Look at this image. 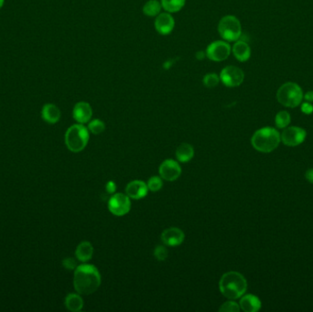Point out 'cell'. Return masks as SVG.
<instances>
[{"label": "cell", "instance_id": "obj_35", "mask_svg": "<svg viewBox=\"0 0 313 312\" xmlns=\"http://www.w3.org/2000/svg\"><path fill=\"white\" fill-rule=\"evenodd\" d=\"M205 57L206 53L204 51H198V52L196 53V59H197V60H199V61L203 60Z\"/></svg>", "mask_w": 313, "mask_h": 312}, {"label": "cell", "instance_id": "obj_18", "mask_svg": "<svg viewBox=\"0 0 313 312\" xmlns=\"http://www.w3.org/2000/svg\"><path fill=\"white\" fill-rule=\"evenodd\" d=\"M232 51L239 62H247L251 56V49L246 41H236Z\"/></svg>", "mask_w": 313, "mask_h": 312}, {"label": "cell", "instance_id": "obj_20", "mask_svg": "<svg viewBox=\"0 0 313 312\" xmlns=\"http://www.w3.org/2000/svg\"><path fill=\"white\" fill-rule=\"evenodd\" d=\"M194 157V149L190 144L182 143L176 150V158L182 163L190 161Z\"/></svg>", "mask_w": 313, "mask_h": 312}, {"label": "cell", "instance_id": "obj_13", "mask_svg": "<svg viewBox=\"0 0 313 312\" xmlns=\"http://www.w3.org/2000/svg\"><path fill=\"white\" fill-rule=\"evenodd\" d=\"M185 235L182 230L176 227H171L163 231L161 234V241L165 246H178L184 241Z\"/></svg>", "mask_w": 313, "mask_h": 312}, {"label": "cell", "instance_id": "obj_34", "mask_svg": "<svg viewBox=\"0 0 313 312\" xmlns=\"http://www.w3.org/2000/svg\"><path fill=\"white\" fill-rule=\"evenodd\" d=\"M303 98L307 101V102H313V91H309L307 92L305 95H303Z\"/></svg>", "mask_w": 313, "mask_h": 312}, {"label": "cell", "instance_id": "obj_5", "mask_svg": "<svg viewBox=\"0 0 313 312\" xmlns=\"http://www.w3.org/2000/svg\"><path fill=\"white\" fill-rule=\"evenodd\" d=\"M277 99L286 108H297L302 102V89L295 82H286L277 90Z\"/></svg>", "mask_w": 313, "mask_h": 312}, {"label": "cell", "instance_id": "obj_29", "mask_svg": "<svg viewBox=\"0 0 313 312\" xmlns=\"http://www.w3.org/2000/svg\"><path fill=\"white\" fill-rule=\"evenodd\" d=\"M169 256V251L164 246H158L154 250V256L159 261H165Z\"/></svg>", "mask_w": 313, "mask_h": 312}, {"label": "cell", "instance_id": "obj_28", "mask_svg": "<svg viewBox=\"0 0 313 312\" xmlns=\"http://www.w3.org/2000/svg\"><path fill=\"white\" fill-rule=\"evenodd\" d=\"M240 306L239 304H237L236 302L227 301L225 302L223 305H222L220 308H219V311L221 312H238L240 310Z\"/></svg>", "mask_w": 313, "mask_h": 312}, {"label": "cell", "instance_id": "obj_14", "mask_svg": "<svg viewBox=\"0 0 313 312\" xmlns=\"http://www.w3.org/2000/svg\"><path fill=\"white\" fill-rule=\"evenodd\" d=\"M149 192V188L147 183L142 180H132L126 188V193L130 199L140 200L145 198Z\"/></svg>", "mask_w": 313, "mask_h": 312}, {"label": "cell", "instance_id": "obj_12", "mask_svg": "<svg viewBox=\"0 0 313 312\" xmlns=\"http://www.w3.org/2000/svg\"><path fill=\"white\" fill-rule=\"evenodd\" d=\"M175 21L170 13H161L155 20V29L161 35H168L173 31Z\"/></svg>", "mask_w": 313, "mask_h": 312}, {"label": "cell", "instance_id": "obj_1", "mask_svg": "<svg viewBox=\"0 0 313 312\" xmlns=\"http://www.w3.org/2000/svg\"><path fill=\"white\" fill-rule=\"evenodd\" d=\"M101 284V275L92 265L83 264L74 270L73 286L81 295H90L96 291Z\"/></svg>", "mask_w": 313, "mask_h": 312}, {"label": "cell", "instance_id": "obj_7", "mask_svg": "<svg viewBox=\"0 0 313 312\" xmlns=\"http://www.w3.org/2000/svg\"><path fill=\"white\" fill-rule=\"evenodd\" d=\"M231 51V47L226 41H214L206 49V57L213 62H223L230 56Z\"/></svg>", "mask_w": 313, "mask_h": 312}, {"label": "cell", "instance_id": "obj_23", "mask_svg": "<svg viewBox=\"0 0 313 312\" xmlns=\"http://www.w3.org/2000/svg\"><path fill=\"white\" fill-rule=\"evenodd\" d=\"M161 6L169 13H176L184 7L186 0H161Z\"/></svg>", "mask_w": 313, "mask_h": 312}, {"label": "cell", "instance_id": "obj_19", "mask_svg": "<svg viewBox=\"0 0 313 312\" xmlns=\"http://www.w3.org/2000/svg\"><path fill=\"white\" fill-rule=\"evenodd\" d=\"M93 254V247L92 244L87 241L82 242L76 248L75 256L79 261L85 263L88 262L92 257Z\"/></svg>", "mask_w": 313, "mask_h": 312}, {"label": "cell", "instance_id": "obj_9", "mask_svg": "<svg viewBox=\"0 0 313 312\" xmlns=\"http://www.w3.org/2000/svg\"><path fill=\"white\" fill-rule=\"evenodd\" d=\"M131 208L130 198L124 193L114 194L108 201V209L116 216H123L129 214Z\"/></svg>", "mask_w": 313, "mask_h": 312}, {"label": "cell", "instance_id": "obj_4", "mask_svg": "<svg viewBox=\"0 0 313 312\" xmlns=\"http://www.w3.org/2000/svg\"><path fill=\"white\" fill-rule=\"evenodd\" d=\"M89 138L88 128L82 124H76L68 128L65 133V144L70 151L79 153L87 146Z\"/></svg>", "mask_w": 313, "mask_h": 312}, {"label": "cell", "instance_id": "obj_27", "mask_svg": "<svg viewBox=\"0 0 313 312\" xmlns=\"http://www.w3.org/2000/svg\"><path fill=\"white\" fill-rule=\"evenodd\" d=\"M148 188L150 191H159V189L162 188L163 186V181H162V178L161 177H158V176H153L149 179L148 181Z\"/></svg>", "mask_w": 313, "mask_h": 312}, {"label": "cell", "instance_id": "obj_10", "mask_svg": "<svg viewBox=\"0 0 313 312\" xmlns=\"http://www.w3.org/2000/svg\"><path fill=\"white\" fill-rule=\"evenodd\" d=\"M307 137L306 131L298 127L287 128L283 131L280 138L284 145L287 147H297L302 144Z\"/></svg>", "mask_w": 313, "mask_h": 312}, {"label": "cell", "instance_id": "obj_26", "mask_svg": "<svg viewBox=\"0 0 313 312\" xmlns=\"http://www.w3.org/2000/svg\"><path fill=\"white\" fill-rule=\"evenodd\" d=\"M203 84L207 88H214L218 85L220 81V76H218L216 73L211 72L207 73L205 76L203 77Z\"/></svg>", "mask_w": 313, "mask_h": 312}, {"label": "cell", "instance_id": "obj_21", "mask_svg": "<svg viewBox=\"0 0 313 312\" xmlns=\"http://www.w3.org/2000/svg\"><path fill=\"white\" fill-rule=\"evenodd\" d=\"M64 303L67 308L72 312L80 311L83 307V300H82V297L74 293L67 295Z\"/></svg>", "mask_w": 313, "mask_h": 312}, {"label": "cell", "instance_id": "obj_16", "mask_svg": "<svg viewBox=\"0 0 313 312\" xmlns=\"http://www.w3.org/2000/svg\"><path fill=\"white\" fill-rule=\"evenodd\" d=\"M239 306L244 311L257 312L261 308V300L253 294H248L245 296L243 295L240 299Z\"/></svg>", "mask_w": 313, "mask_h": 312}, {"label": "cell", "instance_id": "obj_17", "mask_svg": "<svg viewBox=\"0 0 313 312\" xmlns=\"http://www.w3.org/2000/svg\"><path fill=\"white\" fill-rule=\"evenodd\" d=\"M41 118L49 124H56L61 118V111L53 103H46L41 110Z\"/></svg>", "mask_w": 313, "mask_h": 312}, {"label": "cell", "instance_id": "obj_36", "mask_svg": "<svg viewBox=\"0 0 313 312\" xmlns=\"http://www.w3.org/2000/svg\"><path fill=\"white\" fill-rule=\"evenodd\" d=\"M3 5H4V0H0V10L2 9Z\"/></svg>", "mask_w": 313, "mask_h": 312}, {"label": "cell", "instance_id": "obj_25", "mask_svg": "<svg viewBox=\"0 0 313 312\" xmlns=\"http://www.w3.org/2000/svg\"><path fill=\"white\" fill-rule=\"evenodd\" d=\"M105 129H106V125L100 119L92 120L88 125L89 132H91L93 135H99V134L103 133Z\"/></svg>", "mask_w": 313, "mask_h": 312}, {"label": "cell", "instance_id": "obj_2", "mask_svg": "<svg viewBox=\"0 0 313 312\" xmlns=\"http://www.w3.org/2000/svg\"><path fill=\"white\" fill-rule=\"evenodd\" d=\"M219 289L228 299H237L247 291V279L238 272H227L223 275L219 281Z\"/></svg>", "mask_w": 313, "mask_h": 312}, {"label": "cell", "instance_id": "obj_30", "mask_svg": "<svg viewBox=\"0 0 313 312\" xmlns=\"http://www.w3.org/2000/svg\"><path fill=\"white\" fill-rule=\"evenodd\" d=\"M62 266H64L67 270H75V268L77 267V264L72 257H67L62 261Z\"/></svg>", "mask_w": 313, "mask_h": 312}, {"label": "cell", "instance_id": "obj_15", "mask_svg": "<svg viewBox=\"0 0 313 312\" xmlns=\"http://www.w3.org/2000/svg\"><path fill=\"white\" fill-rule=\"evenodd\" d=\"M92 116L91 106L86 102H79L74 106L72 110V117L79 124L88 123Z\"/></svg>", "mask_w": 313, "mask_h": 312}, {"label": "cell", "instance_id": "obj_32", "mask_svg": "<svg viewBox=\"0 0 313 312\" xmlns=\"http://www.w3.org/2000/svg\"><path fill=\"white\" fill-rule=\"evenodd\" d=\"M106 189H107V191H108V193H109V194H114L116 192V190H117L116 182L113 181V180L108 181L107 185H106Z\"/></svg>", "mask_w": 313, "mask_h": 312}, {"label": "cell", "instance_id": "obj_11", "mask_svg": "<svg viewBox=\"0 0 313 312\" xmlns=\"http://www.w3.org/2000/svg\"><path fill=\"white\" fill-rule=\"evenodd\" d=\"M159 175L167 181H174L181 174L180 165L173 159H166L159 166Z\"/></svg>", "mask_w": 313, "mask_h": 312}, {"label": "cell", "instance_id": "obj_6", "mask_svg": "<svg viewBox=\"0 0 313 312\" xmlns=\"http://www.w3.org/2000/svg\"><path fill=\"white\" fill-rule=\"evenodd\" d=\"M218 31L225 41H238L242 34L241 23L235 16H225L219 22Z\"/></svg>", "mask_w": 313, "mask_h": 312}, {"label": "cell", "instance_id": "obj_22", "mask_svg": "<svg viewBox=\"0 0 313 312\" xmlns=\"http://www.w3.org/2000/svg\"><path fill=\"white\" fill-rule=\"evenodd\" d=\"M162 9L161 3L158 0H149L143 7V13L148 17H156Z\"/></svg>", "mask_w": 313, "mask_h": 312}, {"label": "cell", "instance_id": "obj_8", "mask_svg": "<svg viewBox=\"0 0 313 312\" xmlns=\"http://www.w3.org/2000/svg\"><path fill=\"white\" fill-rule=\"evenodd\" d=\"M244 80L245 73L238 67L226 66L220 73V81L227 87H237L241 85Z\"/></svg>", "mask_w": 313, "mask_h": 312}, {"label": "cell", "instance_id": "obj_33", "mask_svg": "<svg viewBox=\"0 0 313 312\" xmlns=\"http://www.w3.org/2000/svg\"><path fill=\"white\" fill-rule=\"evenodd\" d=\"M305 178L308 180V182L313 184V169H309L305 173Z\"/></svg>", "mask_w": 313, "mask_h": 312}, {"label": "cell", "instance_id": "obj_24", "mask_svg": "<svg viewBox=\"0 0 313 312\" xmlns=\"http://www.w3.org/2000/svg\"><path fill=\"white\" fill-rule=\"evenodd\" d=\"M290 115L287 111H280L276 116L275 124L278 128H286L290 124Z\"/></svg>", "mask_w": 313, "mask_h": 312}, {"label": "cell", "instance_id": "obj_3", "mask_svg": "<svg viewBox=\"0 0 313 312\" xmlns=\"http://www.w3.org/2000/svg\"><path fill=\"white\" fill-rule=\"evenodd\" d=\"M281 141L277 129L266 127L256 131L251 138L253 148L261 153H270L277 149Z\"/></svg>", "mask_w": 313, "mask_h": 312}, {"label": "cell", "instance_id": "obj_31", "mask_svg": "<svg viewBox=\"0 0 313 312\" xmlns=\"http://www.w3.org/2000/svg\"><path fill=\"white\" fill-rule=\"evenodd\" d=\"M301 111L305 115H310L313 113V106L309 102H303L301 105Z\"/></svg>", "mask_w": 313, "mask_h": 312}]
</instances>
